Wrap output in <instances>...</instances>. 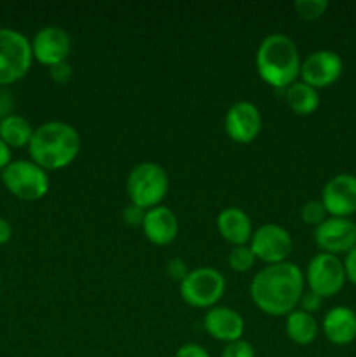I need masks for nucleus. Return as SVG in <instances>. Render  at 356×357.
Here are the masks:
<instances>
[{"mask_svg": "<svg viewBox=\"0 0 356 357\" xmlns=\"http://www.w3.org/2000/svg\"><path fill=\"white\" fill-rule=\"evenodd\" d=\"M175 357H212V356H209V352L206 351L202 345L188 342V344H184L180 349H178Z\"/></svg>", "mask_w": 356, "mask_h": 357, "instance_id": "nucleus-30", "label": "nucleus"}, {"mask_svg": "<svg viewBox=\"0 0 356 357\" xmlns=\"http://www.w3.org/2000/svg\"><path fill=\"white\" fill-rule=\"evenodd\" d=\"M72 51V38L65 28L58 24H47L35 33L31 40V54L40 65L54 66L66 61Z\"/></svg>", "mask_w": 356, "mask_h": 357, "instance_id": "nucleus-12", "label": "nucleus"}, {"mask_svg": "<svg viewBox=\"0 0 356 357\" xmlns=\"http://www.w3.org/2000/svg\"><path fill=\"white\" fill-rule=\"evenodd\" d=\"M344 272H346V281L353 282L356 286V246L353 248L349 253L344 257Z\"/></svg>", "mask_w": 356, "mask_h": 357, "instance_id": "nucleus-31", "label": "nucleus"}, {"mask_svg": "<svg viewBox=\"0 0 356 357\" xmlns=\"http://www.w3.org/2000/svg\"><path fill=\"white\" fill-rule=\"evenodd\" d=\"M223 126H225L227 136L234 143L248 145L255 142L262 131L260 110L251 101H237L227 110Z\"/></svg>", "mask_w": 356, "mask_h": 357, "instance_id": "nucleus-14", "label": "nucleus"}, {"mask_svg": "<svg viewBox=\"0 0 356 357\" xmlns=\"http://www.w3.org/2000/svg\"><path fill=\"white\" fill-rule=\"evenodd\" d=\"M49 75H51V79L54 80L56 84L63 86V84H68L70 80H72L73 70L68 63L63 61V63H58V65L51 66V68H49Z\"/></svg>", "mask_w": 356, "mask_h": 357, "instance_id": "nucleus-29", "label": "nucleus"}, {"mask_svg": "<svg viewBox=\"0 0 356 357\" xmlns=\"http://www.w3.org/2000/svg\"><path fill=\"white\" fill-rule=\"evenodd\" d=\"M299 49L292 37L285 33H271L258 44L255 54V68L258 77L276 89H286L300 77Z\"/></svg>", "mask_w": 356, "mask_h": 357, "instance_id": "nucleus-3", "label": "nucleus"}, {"mask_svg": "<svg viewBox=\"0 0 356 357\" xmlns=\"http://www.w3.org/2000/svg\"><path fill=\"white\" fill-rule=\"evenodd\" d=\"M30 160L45 171L70 166L80 153V135L72 124L49 121L38 126L28 143Z\"/></svg>", "mask_w": 356, "mask_h": 357, "instance_id": "nucleus-2", "label": "nucleus"}, {"mask_svg": "<svg viewBox=\"0 0 356 357\" xmlns=\"http://www.w3.org/2000/svg\"><path fill=\"white\" fill-rule=\"evenodd\" d=\"M222 357H257V354H255L253 345L241 338V340L225 344Z\"/></svg>", "mask_w": 356, "mask_h": 357, "instance_id": "nucleus-25", "label": "nucleus"}, {"mask_svg": "<svg viewBox=\"0 0 356 357\" xmlns=\"http://www.w3.org/2000/svg\"><path fill=\"white\" fill-rule=\"evenodd\" d=\"M248 246L253 251L257 260L264 261L265 265H276L288 261L293 250V241L285 227L265 223L255 230Z\"/></svg>", "mask_w": 356, "mask_h": 357, "instance_id": "nucleus-9", "label": "nucleus"}, {"mask_svg": "<svg viewBox=\"0 0 356 357\" xmlns=\"http://www.w3.org/2000/svg\"><path fill=\"white\" fill-rule=\"evenodd\" d=\"M142 230L149 243L156 246H168L178 237L180 225H178L177 215L170 208L156 206L152 209H147Z\"/></svg>", "mask_w": 356, "mask_h": 357, "instance_id": "nucleus-16", "label": "nucleus"}, {"mask_svg": "<svg viewBox=\"0 0 356 357\" xmlns=\"http://www.w3.org/2000/svg\"><path fill=\"white\" fill-rule=\"evenodd\" d=\"M285 100L286 105L297 115H311L320 107V93H318V89L302 82V80H297L292 86L286 87Z\"/></svg>", "mask_w": 356, "mask_h": 357, "instance_id": "nucleus-20", "label": "nucleus"}, {"mask_svg": "<svg viewBox=\"0 0 356 357\" xmlns=\"http://www.w3.org/2000/svg\"><path fill=\"white\" fill-rule=\"evenodd\" d=\"M314 243L321 253L346 255L356 246V223L349 218L328 216L314 229Z\"/></svg>", "mask_w": 356, "mask_h": 357, "instance_id": "nucleus-11", "label": "nucleus"}, {"mask_svg": "<svg viewBox=\"0 0 356 357\" xmlns=\"http://www.w3.org/2000/svg\"><path fill=\"white\" fill-rule=\"evenodd\" d=\"M0 288H2V282H0Z\"/></svg>", "mask_w": 356, "mask_h": 357, "instance_id": "nucleus-35", "label": "nucleus"}, {"mask_svg": "<svg viewBox=\"0 0 356 357\" xmlns=\"http://www.w3.org/2000/svg\"><path fill=\"white\" fill-rule=\"evenodd\" d=\"M344 70L342 58L330 49L309 52L300 65V79L314 89H323L337 82Z\"/></svg>", "mask_w": 356, "mask_h": 357, "instance_id": "nucleus-10", "label": "nucleus"}, {"mask_svg": "<svg viewBox=\"0 0 356 357\" xmlns=\"http://www.w3.org/2000/svg\"><path fill=\"white\" fill-rule=\"evenodd\" d=\"M13 108H14L13 94L0 89V122H2L6 117H9V115H13Z\"/></svg>", "mask_w": 356, "mask_h": 357, "instance_id": "nucleus-32", "label": "nucleus"}, {"mask_svg": "<svg viewBox=\"0 0 356 357\" xmlns=\"http://www.w3.org/2000/svg\"><path fill=\"white\" fill-rule=\"evenodd\" d=\"M304 278H306V284L311 291L320 295L323 300L330 298L344 288V264L335 255L318 253L307 264Z\"/></svg>", "mask_w": 356, "mask_h": 357, "instance_id": "nucleus-8", "label": "nucleus"}, {"mask_svg": "<svg viewBox=\"0 0 356 357\" xmlns=\"http://www.w3.org/2000/svg\"><path fill=\"white\" fill-rule=\"evenodd\" d=\"M170 190V178L166 169L161 164L140 162L129 171L126 180V192L129 195L131 204L142 209H152L161 206Z\"/></svg>", "mask_w": 356, "mask_h": 357, "instance_id": "nucleus-4", "label": "nucleus"}, {"mask_svg": "<svg viewBox=\"0 0 356 357\" xmlns=\"http://www.w3.org/2000/svg\"><path fill=\"white\" fill-rule=\"evenodd\" d=\"M145 215H147V209L138 208V206L131 204V202H129V206H126V209L122 211V218H124V222L128 223L129 227H133V229L143 225Z\"/></svg>", "mask_w": 356, "mask_h": 357, "instance_id": "nucleus-27", "label": "nucleus"}, {"mask_svg": "<svg viewBox=\"0 0 356 357\" xmlns=\"http://www.w3.org/2000/svg\"><path fill=\"white\" fill-rule=\"evenodd\" d=\"M300 218H302V222L306 225H311L316 229L318 225H321L328 218V213L325 209L323 202L314 201L313 199V201H307L302 204V208H300Z\"/></svg>", "mask_w": 356, "mask_h": 357, "instance_id": "nucleus-24", "label": "nucleus"}, {"mask_svg": "<svg viewBox=\"0 0 356 357\" xmlns=\"http://www.w3.org/2000/svg\"><path fill=\"white\" fill-rule=\"evenodd\" d=\"M35 129L31 128L30 121L21 115H9L0 122V139L10 149H23L28 146Z\"/></svg>", "mask_w": 356, "mask_h": 357, "instance_id": "nucleus-21", "label": "nucleus"}, {"mask_svg": "<svg viewBox=\"0 0 356 357\" xmlns=\"http://www.w3.org/2000/svg\"><path fill=\"white\" fill-rule=\"evenodd\" d=\"M166 272H168V275L173 279V281L181 282L185 278H187L188 272H191V271H188L187 264H185L181 258H171V260L168 261V265H166Z\"/></svg>", "mask_w": 356, "mask_h": 357, "instance_id": "nucleus-28", "label": "nucleus"}, {"mask_svg": "<svg viewBox=\"0 0 356 357\" xmlns=\"http://www.w3.org/2000/svg\"><path fill=\"white\" fill-rule=\"evenodd\" d=\"M293 9L299 14V17L306 21L320 20L328 9L327 0H297L293 2Z\"/></svg>", "mask_w": 356, "mask_h": 357, "instance_id": "nucleus-23", "label": "nucleus"}, {"mask_svg": "<svg viewBox=\"0 0 356 357\" xmlns=\"http://www.w3.org/2000/svg\"><path fill=\"white\" fill-rule=\"evenodd\" d=\"M225 278L213 267H198L180 282V295L194 309H213L225 293Z\"/></svg>", "mask_w": 356, "mask_h": 357, "instance_id": "nucleus-6", "label": "nucleus"}, {"mask_svg": "<svg viewBox=\"0 0 356 357\" xmlns=\"http://www.w3.org/2000/svg\"><path fill=\"white\" fill-rule=\"evenodd\" d=\"M286 337L297 345H309L316 340L318 337V321L314 319L313 314H307L304 310L295 309L286 316L285 321Z\"/></svg>", "mask_w": 356, "mask_h": 357, "instance_id": "nucleus-19", "label": "nucleus"}, {"mask_svg": "<svg viewBox=\"0 0 356 357\" xmlns=\"http://www.w3.org/2000/svg\"><path fill=\"white\" fill-rule=\"evenodd\" d=\"M321 303H323V298H321L320 295H316V293L311 291V289H306V291L302 293V296H300L297 309L304 310V312L307 314H314L316 310L321 309Z\"/></svg>", "mask_w": 356, "mask_h": 357, "instance_id": "nucleus-26", "label": "nucleus"}, {"mask_svg": "<svg viewBox=\"0 0 356 357\" xmlns=\"http://www.w3.org/2000/svg\"><path fill=\"white\" fill-rule=\"evenodd\" d=\"M2 181L7 190L21 201H38L49 192L47 171L34 160H13L2 171Z\"/></svg>", "mask_w": 356, "mask_h": 357, "instance_id": "nucleus-7", "label": "nucleus"}, {"mask_svg": "<svg viewBox=\"0 0 356 357\" xmlns=\"http://www.w3.org/2000/svg\"><path fill=\"white\" fill-rule=\"evenodd\" d=\"M325 338L334 345H349L356 340V312L346 305L328 310L321 323Z\"/></svg>", "mask_w": 356, "mask_h": 357, "instance_id": "nucleus-18", "label": "nucleus"}, {"mask_svg": "<svg viewBox=\"0 0 356 357\" xmlns=\"http://www.w3.org/2000/svg\"><path fill=\"white\" fill-rule=\"evenodd\" d=\"M306 291V278L299 265L283 261L265 265L250 282V296L258 310L267 316H288L297 309Z\"/></svg>", "mask_w": 356, "mask_h": 357, "instance_id": "nucleus-1", "label": "nucleus"}, {"mask_svg": "<svg viewBox=\"0 0 356 357\" xmlns=\"http://www.w3.org/2000/svg\"><path fill=\"white\" fill-rule=\"evenodd\" d=\"M10 162H13L10 160V146L0 139V171L6 169Z\"/></svg>", "mask_w": 356, "mask_h": 357, "instance_id": "nucleus-34", "label": "nucleus"}, {"mask_svg": "<svg viewBox=\"0 0 356 357\" xmlns=\"http://www.w3.org/2000/svg\"><path fill=\"white\" fill-rule=\"evenodd\" d=\"M31 61V40L21 31L0 26V86H10L23 79Z\"/></svg>", "mask_w": 356, "mask_h": 357, "instance_id": "nucleus-5", "label": "nucleus"}, {"mask_svg": "<svg viewBox=\"0 0 356 357\" xmlns=\"http://www.w3.org/2000/svg\"><path fill=\"white\" fill-rule=\"evenodd\" d=\"M216 230L220 236L234 246H248L253 236V225L246 211L230 206L222 209L216 216Z\"/></svg>", "mask_w": 356, "mask_h": 357, "instance_id": "nucleus-17", "label": "nucleus"}, {"mask_svg": "<svg viewBox=\"0 0 356 357\" xmlns=\"http://www.w3.org/2000/svg\"><path fill=\"white\" fill-rule=\"evenodd\" d=\"M255 258L253 251L250 250V246H234L232 250L227 255V264L232 268L234 272H248L253 268Z\"/></svg>", "mask_w": 356, "mask_h": 357, "instance_id": "nucleus-22", "label": "nucleus"}, {"mask_svg": "<svg viewBox=\"0 0 356 357\" xmlns=\"http://www.w3.org/2000/svg\"><path fill=\"white\" fill-rule=\"evenodd\" d=\"M13 237V227L6 218H0V246L7 244Z\"/></svg>", "mask_w": 356, "mask_h": 357, "instance_id": "nucleus-33", "label": "nucleus"}, {"mask_svg": "<svg viewBox=\"0 0 356 357\" xmlns=\"http://www.w3.org/2000/svg\"><path fill=\"white\" fill-rule=\"evenodd\" d=\"M321 202L330 216L349 218L356 213V176L349 173L335 174L321 190Z\"/></svg>", "mask_w": 356, "mask_h": 357, "instance_id": "nucleus-13", "label": "nucleus"}, {"mask_svg": "<svg viewBox=\"0 0 356 357\" xmlns=\"http://www.w3.org/2000/svg\"><path fill=\"white\" fill-rule=\"evenodd\" d=\"M202 324L209 337L218 342H225V344L241 340L244 333V319L239 312L229 309V307L216 305L206 310Z\"/></svg>", "mask_w": 356, "mask_h": 357, "instance_id": "nucleus-15", "label": "nucleus"}]
</instances>
